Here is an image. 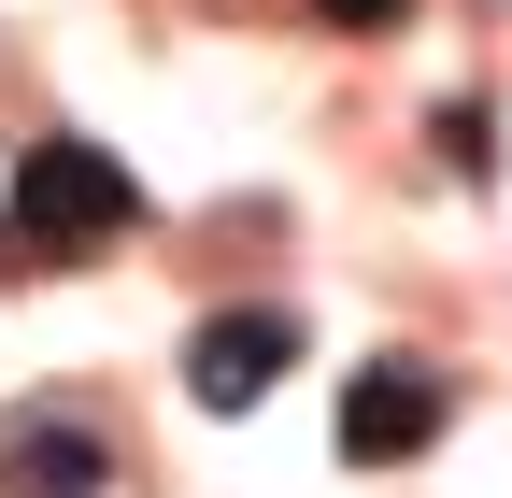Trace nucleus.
Segmentation results:
<instances>
[{
    "label": "nucleus",
    "mask_w": 512,
    "mask_h": 498,
    "mask_svg": "<svg viewBox=\"0 0 512 498\" xmlns=\"http://www.w3.org/2000/svg\"><path fill=\"white\" fill-rule=\"evenodd\" d=\"M143 228V185H128L100 143H72V129H43V143H15V185H0V257H43V271H86L100 242H128Z\"/></svg>",
    "instance_id": "nucleus-1"
},
{
    "label": "nucleus",
    "mask_w": 512,
    "mask_h": 498,
    "mask_svg": "<svg viewBox=\"0 0 512 498\" xmlns=\"http://www.w3.org/2000/svg\"><path fill=\"white\" fill-rule=\"evenodd\" d=\"M299 370V314H271V299H228V314L185 328V399L200 413H256Z\"/></svg>",
    "instance_id": "nucleus-2"
},
{
    "label": "nucleus",
    "mask_w": 512,
    "mask_h": 498,
    "mask_svg": "<svg viewBox=\"0 0 512 498\" xmlns=\"http://www.w3.org/2000/svg\"><path fill=\"white\" fill-rule=\"evenodd\" d=\"M441 413H456V385H441V356H370L342 385V456L356 470H399L441 442Z\"/></svg>",
    "instance_id": "nucleus-3"
},
{
    "label": "nucleus",
    "mask_w": 512,
    "mask_h": 498,
    "mask_svg": "<svg viewBox=\"0 0 512 498\" xmlns=\"http://www.w3.org/2000/svg\"><path fill=\"white\" fill-rule=\"evenodd\" d=\"M114 484V442L86 413H15L0 427V498H100Z\"/></svg>",
    "instance_id": "nucleus-4"
},
{
    "label": "nucleus",
    "mask_w": 512,
    "mask_h": 498,
    "mask_svg": "<svg viewBox=\"0 0 512 498\" xmlns=\"http://www.w3.org/2000/svg\"><path fill=\"white\" fill-rule=\"evenodd\" d=\"M441 157H456V171H484V157H498V129H484V100H441Z\"/></svg>",
    "instance_id": "nucleus-5"
},
{
    "label": "nucleus",
    "mask_w": 512,
    "mask_h": 498,
    "mask_svg": "<svg viewBox=\"0 0 512 498\" xmlns=\"http://www.w3.org/2000/svg\"><path fill=\"white\" fill-rule=\"evenodd\" d=\"M399 15H413V0H313V29H356V43H370V29H399Z\"/></svg>",
    "instance_id": "nucleus-6"
}]
</instances>
